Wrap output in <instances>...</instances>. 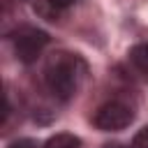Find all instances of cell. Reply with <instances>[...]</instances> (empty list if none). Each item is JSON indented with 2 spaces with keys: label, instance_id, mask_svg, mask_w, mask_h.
<instances>
[{
  "label": "cell",
  "instance_id": "7a4b0ae2",
  "mask_svg": "<svg viewBox=\"0 0 148 148\" xmlns=\"http://www.w3.org/2000/svg\"><path fill=\"white\" fill-rule=\"evenodd\" d=\"M9 42H12V46H14L16 58H18L21 62L30 65V62H35V60L42 56L44 46L49 44V35H46L42 28H37V25H18V28L9 35Z\"/></svg>",
  "mask_w": 148,
  "mask_h": 148
},
{
  "label": "cell",
  "instance_id": "52a82bcc",
  "mask_svg": "<svg viewBox=\"0 0 148 148\" xmlns=\"http://www.w3.org/2000/svg\"><path fill=\"white\" fill-rule=\"evenodd\" d=\"M9 148H44V146H39L35 139H16L9 143Z\"/></svg>",
  "mask_w": 148,
  "mask_h": 148
},
{
  "label": "cell",
  "instance_id": "6da1fadb",
  "mask_svg": "<svg viewBox=\"0 0 148 148\" xmlns=\"http://www.w3.org/2000/svg\"><path fill=\"white\" fill-rule=\"evenodd\" d=\"M86 76V65L79 56L74 53H53L44 67V81H46V88L51 90L53 97L67 102L72 99L79 88H81V81Z\"/></svg>",
  "mask_w": 148,
  "mask_h": 148
},
{
  "label": "cell",
  "instance_id": "277c9868",
  "mask_svg": "<svg viewBox=\"0 0 148 148\" xmlns=\"http://www.w3.org/2000/svg\"><path fill=\"white\" fill-rule=\"evenodd\" d=\"M130 60L141 74L148 76V44H134L130 49Z\"/></svg>",
  "mask_w": 148,
  "mask_h": 148
},
{
  "label": "cell",
  "instance_id": "3957f363",
  "mask_svg": "<svg viewBox=\"0 0 148 148\" xmlns=\"http://www.w3.org/2000/svg\"><path fill=\"white\" fill-rule=\"evenodd\" d=\"M134 120V111L130 104L120 102V99H111L106 104H102L97 111H95V127L102 130V132H120L125 130L130 123Z\"/></svg>",
  "mask_w": 148,
  "mask_h": 148
},
{
  "label": "cell",
  "instance_id": "8992f818",
  "mask_svg": "<svg viewBox=\"0 0 148 148\" xmlns=\"http://www.w3.org/2000/svg\"><path fill=\"white\" fill-rule=\"evenodd\" d=\"M130 148H148V125H146V127H141V130L134 134V139H132Z\"/></svg>",
  "mask_w": 148,
  "mask_h": 148
},
{
  "label": "cell",
  "instance_id": "ba28073f",
  "mask_svg": "<svg viewBox=\"0 0 148 148\" xmlns=\"http://www.w3.org/2000/svg\"><path fill=\"white\" fill-rule=\"evenodd\" d=\"M76 0H49V5L53 7V9H67V7H72Z\"/></svg>",
  "mask_w": 148,
  "mask_h": 148
},
{
  "label": "cell",
  "instance_id": "5b68a950",
  "mask_svg": "<svg viewBox=\"0 0 148 148\" xmlns=\"http://www.w3.org/2000/svg\"><path fill=\"white\" fill-rule=\"evenodd\" d=\"M79 146H81L79 139H76L74 134H67V132L56 134V136H51V139L44 143V148H79Z\"/></svg>",
  "mask_w": 148,
  "mask_h": 148
},
{
  "label": "cell",
  "instance_id": "9c48e42d",
  "mask_svg": "<svg viewBox=\"0 0 148 148\" xmlns=\"http://www.w3.org/2000/svg\"><path fill=\"white\" fill-rule=\"evenodd\" d=\"M102 148H127V146H123V143H106V146H102Z\"/></svg>",
  "mask_w": 148,
  "mask_h": 148
}]
</instances>
